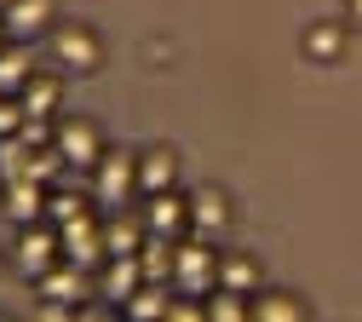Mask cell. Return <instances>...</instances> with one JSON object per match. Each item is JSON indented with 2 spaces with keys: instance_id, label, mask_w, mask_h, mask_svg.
Returning a JSON list of instances; mask_svg holds the SVG:
<instances>
[{
  "instance_id": "cell-2",
  "label": "cell",
  "mask_w": 362,
  "mask_h": 322,
  "mask_svg": "<svg viewBox=\"0 0 362 322\" xmlns=\"http://www.w3.org/2000/svg\"><path fill=\"white\" fill-rule=\"evenodd\" d=\"M52 58L64 69H75V75H93L98 58H104V46H98V35L86 29V23H58L52 29Z\"/></svg>"
},
{
  "instance_id": "cell-1",
  "label": "cell",
  "mask_w": 362,
  "mask_h": 322,
  "mask_svg": "<svg viewBox=\"0 0 362 322\" xmlns=\"http://www.w3.org/2000/svg\"><path fill=\"white\" fill-rule=\"evenodd\" d=\"M173 288L185 299H207L218 288V253L202 236L196 242H178V253H173Z\"/></svg>"
},
{
  "instance_id": "cell-9",
  "label": "cell",
  "mask_w": 362,
  "mask_h": 322,
  "mask_svg": "<svg viewBox=\"0 0 362 322\" xmlns=\"http://www.w3.org/2000/svg\"><path fill=\"white\" fill-rule=\"evenodd\" d=\"M139 282H144V270H139V253H110V259H104V276H98L104 299L127 305L132 294H139Z\"/></svg>"
},
{
  "instance_id": "cell-13",
  "label": "cell",
  "mask_w": 362,
  "mask_h": 322,
  "mask_svg": "<svg viewBox=\"0 0 362 322\" xmlns=\"http://www.w3.org/2000/svg\"><path fill=\"white\" fill-rule=\"evenodd\" d=\"M173 253H178V242L173 236H144V248H139V270H144V282H173Z\"/></svg>"
},
{
  "instance_id": "cell-26",
  "label": "cell",
  "mask_w": 362,
  "mask_h": 322,
  "mask_svg": "<svg viewBox=\"0 0 362 322\" xmlns=\"http://www.w3.org/2000/svg\"><path fill=\"white\" fill-rule=\"evenodd\" d=\"M0 46H6V29H0Z\"/></svg>"
},
{
  "instance_id": "cell-4",
  "label": "cell",
  "mask_w": 362,
  "mask_h": 322,
  "mask_svg": "<svg viewBox=\"0 0 362 322\" xmlns=\"http://www.w3.org/2000/svg\"><path fill=\"white\" fill-rule=\"evenodd\" d=\"M58 248H64V259L69 265H98V259H110L104 253V224L93 219V213H81V219H69V224H58Z\"/></svg>"
},
{
  "instance_id": "cell-3",
  "label": "cell",
  "mask_w": 362,
  "mask_h": 322,
  "mask_svg": "<svg viewBox=\"0 0 362 322\" xmlns=\"http://www.w3.org/2000/svg\"><path fill=\"white\" fill-rule=\"evenodd\" d=\"M98 207L121 213L132 202V190H139V156H98Z\"/></svg>"
},
{
  "instance_id": "cell-23",
  "label": "cell",
  "mask_w": 362,
  "mask_h": 322,
  "mask_svg": "<svg viewBox=\"0 0 362 322\" xmlns=\"http://www.w3.org/2000/svg\"><path fill=\"white\" fill-rule=\"evenodd\" d=\"M81 213H86V207H81L75 196H47V219H52V224H69V219H81Z\"/></svg>"
},
{
  "instance_id": "cell-14",
  "label": "cell",
  "mask_w": 362,
  "mask_h": 322,
  "mask_svg": "<svg viewBox=\"0 0 362 322\" xmlns=\"http://www.w3.org/2000/svg\"><path fill=\"white\" fill-rule=\"evenodd\" d=\"M29 40H12V46H0V92L6 98H18V92L29 86Z\"/></svg>"
},
{
  "instance_id": "cell-25",
  "label": "cell",
  "mask_w": 362,
  "mask_h": 322,
  "mask_svg": "<svg viewBox=\"0 0 362 322\" xmlns=\"http://www.w3.org/2000/svg\"><path fill=\"white\" fill-rule=\"evenodd\" d=\"M351 6V29H362V0H345Z\"/></svg>"
},
{
  "instance_id": "cell-11",
  "label": "cell",
  "mask_w": 362,
  "mask_h": 322,
  "mask_svg": "<svg viewBox=\"0 0 362 322\" xmlns=\"http://www.w3.org/2000/svg\"><path fill=\"white\" fill-rule=\"evenodd\" d=\"M224 219H230V202H224V190H196V196H190V230H196L202 242L218 236Z\"/></svg>"
},
{
  "instance_id": "cell-22",
  "label": "cell",
  "mask_w": 362,
  "mask_h": 322,
  "mask_svg": "<svg viewBox=\"0 0 362 322\" xmlns=\"http://www.w3.org/2000/svg\"><path fill=\"white\" fill-rule=\"evenodd\" d=\"M253 316H259V322H299L305 305H299L293 294H264V299H253Z\"/></svg>"
},
{
  "instance_id": "cell-8",
  "label": "cell",
  "mask_w": 362,
  "mask_h": 322,
  "mask_svg": "<svg viewBox=\"0 0 362 322\" xmlns=\"http://www.w3.org/2000/svg\"><path fill=\"white\" fill-rule=\"evenodd\" d=\"M58 253H64L58 236H52V230H40V224H29V230H23V242H18V265H23L29 282H40V276L58 265Z\"/></svg>"
},
{
  "instance_id": "cell-12",
  "label": "cell",
  "mask_w": 362,
  "mask_h": 322,
  "mask_svg": "<svg viewBox=\"0 0 362 322\" xmlns=\"http://www.w3.org/2000/svg\"><path fill=\"white\" fill-rule=\"evenodd\" d=\"M6 213L18 224H35L40 213H47V190H40V178H12L6 184Z\"/></svg>"
},
{
  "instance_id": "cell-6",
  "label": "cell",
  "mask_w": 362,
  "mask_h": 322,
  "mask_svg": "<svg viewBox=\"0 0 362 322\" xmlns=\"http://www.w3.org/2000/svg\"><path fill=\"white\" fill-rule=\"evenodd\" d=\"M144 230H156V236H185L190 230V202L185 196H173V190H156L150 202H144Z\"/></svg>"
},
{
  "instance_id": "cell-19",
  "label": "cell",
  "mask_w": 362,
  "mask_h": 322,
  "mask_svg": "<svg viewBox=\"0 0 362 322\" xmlns=\"http://www.w3.org/2000/svg\"><path fill=\"white\" fill-rule=\"evenodd\" d=\"M18 104H23V115H52L58 110V81L52 75H29V86L18 92Z\"/></svg>"
},
{
  "instance_id": "cell-16",
  "label": "cell",
  "mask_w": 362,
  "mask_h": 322,
  "mask_svg": "<svg viewBox=\"0 0 362 322\" xmlns=\"http://www.w3.org/2000/svg\"><path fill=\"white\" fill-rule=\"evenodd\" d=\"M144 219H121V213H110L104 219V253H139L144 248Z\"/></svg>"
},
{
  "instance_id": "cell-7",
  "label": "cell",
  "mask_w": 362,
  "mask_h": 322,
  "mask_svg": "<svg viewBox=\"0 0 362 322\" xmlns=\"http://www.w3.org/2000/svg\"><path fill=\"white\" fill-rule=\"evenodd\" d=\"M52 0H6V12H0V29L12 40H35L40 29H52Z\"/></svg>"
},
{
  "instance_id": "cell-20",
  "label": "cell",
  "mask_w": 362,
  "mask_h": 322,
  "mask_svg": "<svg viewBox=\"0 0 362 322\" xmlns=\"http://www.w3.org/2000/svg\"><path fill=\"white\" fill-rule=\"evenodd\" d=\"M253 294H236V288H213L207 294V322H242V316H253V305H247Z\"/></svg>"
},
{
  "instance_id": "cell-15",
  "label": "cell",
  "mask_w": 362,
  "mask_h": 322,
  "mask_svg": "<svg viewBox=\"0 0 362 322\" xmlns=\"http://www.w3.org/2000/svg\"><path fill=\"white\" fill-rule=\"evenodd\" d=\"M173 178H178V156H173V150H150V156H139V190H144V196L173 190Z\"/></svg>"
},
{
  "instance_id": "cell-10",
  "label": "cell",
  "mask_w": 362,
  "mask_h": 322,
  "mask_svg": "<svg viewBox=\"0 0 362 322\" xmlns=\"http://www.w3.org/2000/svg\"><path fill=\"white\" fill-rule=\"evenodd\" d=\"M345 40H351V23H339V18H316V23H305V58L334 64V58L345 52Z\"/></svg>"
},
{
  "instance_id": "cell-24",
  "label": "cell",
  "mask_w": 362,
  "mask_h": 322,
  "mask_svg": "<svg viewBox=\"0 0 362 322\" xmlns=\"http://www.w3.org/2000/svg\"><path fill=\"white\" fill-rule=\"evenodd\" d=\"M18 127H23V104H12L6 92H0V138H12Z\"/></svg>"
},
{
  "instance_id": "cell-5",
  "label": "cell",
  "mask_w": 362,
  "mask_h": 322,
  "mask_svg": "<svg viewBox=\"0 0 362 322\" xmlns=\"http://www.w3.org/2000/svg\"><path fill=\"white\" fill-rule=\"evenodd\" d=\"M52 144H58V156L69 161V167H98V156H104V138H98V127L93 121H58V132H52Z\"/></svg>"
},
{
  "instance_id": "cell-18",
  "label": "cell",
  "mask_w": 362,
  "mask_h": 322,
  "mask_svg": "<svg viewBox=\"0 0 362 322\" xmlns=\"http://www.w3.org/2000/svg\"><path fill=\"white\" fill-rule=\"evenodd\" d=\"M121 311H127V316H139V322H150V316H167V311H173V299H167V282H139V294H132Z\"/></svg>"
},
{
  "instance_id": "cell-21",
  "label": "cell",
  "mask_w": 362,
  "mask_h": 322,
  "mask_svg": "<svg viewBox=\"0 0 362 322\" xmlns=\"http://www.w3.org/2000/svg\"><path fill=\"white\" fill-rule=\"evenodd\" d=\"M218 288H236V294H253L259 288V265L253 259H218Z\"/></svg>"
},
{
  "instance_id": "cell-17",
  "label": "cell",
  "mask_w": 362,
  "mask_h": 322,
  "mask_svg": "<svg viewBox=\"0 0 362 322\" xmlns=\"http://www.w3.org/2000/svg\"><path fill=\"white\" fill-rule=\"evenodd\" d=\"M81 288H86V282H81V265H69V259H64V265H52L47 276H40V294H47L52 305H69V299H81Z\"/></svg>"
}]
</instances>
